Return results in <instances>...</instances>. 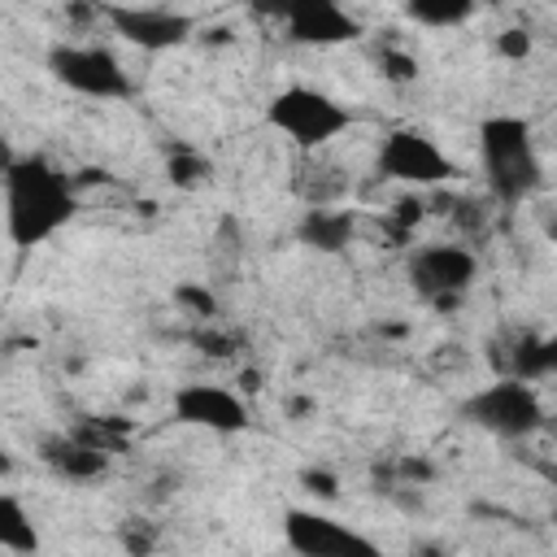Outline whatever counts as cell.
Segmentation results:
<instances>
[{"label": "cell", "mask_w": 557, "mask_h": 557, "mask_svg": "<svg viewBox=\"0 0 557 557\" xmlns=\"http://www.w3.org/2000/svg\"><path fill=\"white\" fill-rule=\"evenodd\" d=\"M83 209V183L44 152H13L4 161V235L30 252L57 239Z\"/></svg>", "instance_id": "6da1fadb"}, {"label": "cell", "mask_w": 557, "mask_h": 557, "mask_svg": "<svg viewBox=\"0 0 557 557\" xmlns=\"http://www.w3.org/2000/svg\"><path fill=\"white\" fill-rule=\"evenodd\" d=\"M479 170L487 196L500 205H527L544 191V157L531 117L522 113H487L474 131Z\"/></svg>", "instance_id": "7a4b0ae2"}, {"label": "cell", "mask_w": 557, "mask_h": 557, "mask_svg": "<svg viewBox=\"0 0 557 557\" xmlns=\"http://www.w3.org/2000/svg\"><path fill=\"white\" fill-rule=\"evenodd\" d=\"M352 122H357V113L339 96H331L313 83H287L265 100V126L278 131L300 152H318V148L335 144L344 131H352Z\"/></svg>", "instance_id": "3957f363"}, {"label": "cell", "mask_w": 557, "mask_h": 557, "mask_svg": "<svg viewBox=\"0 0 557 557\" xmlns=\"http://www.w3.org/2000/svg\"><path fill=\"white\" fill-rule=\"evenodd\" d=\"M461 422H470L474 431L492 435V440H531L548 426V409L535 392L531 379L522 374H500L483 387H474L466 400H461Z\"/></svg>", "instance_id": "277c9868"}, {"label": "cell", "mask_w": 557, "mask_h": 557, "mask_svg": "<svg viewBox=\"0 0 557 557\" xmlns=\"http://www.w3.org/2000/svg\"><path fill=\"white\" fill-rule=\"evenodd\" d=\"M44 70L57 87L83 96V100H131L135 96V78L126 70V61L104 48V44H74V39H61L44 52Z\"/></svg>", "instance_id": "5b68a950"}, {"label": "cell", "mask_w": 557, "mask_h": 557, "mask_svg": "<svg viewBox=\"0 0 557 557\" xmlns=\"http://www.w3.org/2000/svg\"><path fill=\"white\" fill-rule=\"evenodd\" d=\"M374 174L387 183H400L409 191H431V187L453 183L461 174V165L422 126H392V131H383V139L374 148Z\"/></svg>", "instance_id": "8992f818"}, {"label": "cell", "mask_w": 557, "mask_h": 557, "mask_svg": "<svg viewBox=\"0 0 557 557\" xmlns=\"http://www.w3.org/2000/svg\"><path fill=\"white\" fill-rule=\"evenodd\" d=\"M405 278H409V287L418 292L422 305H431L440 313H453L479 278V257L466 244H453V239L413 244L405 252Z\"/></svg>", "instance_id": "52a82bcc"}, {"label": "cell", "mask_w": 557, "mask_h": 557, "mask_svg": "<svg viewBox=\"0 0 557 557\" xmlns=\"http://www.w3.org/2000/svg\"><path fill=\"white\" fill-rule=\"evenodd\" d=\"M100 17L109 22V30L139 48V52H174L183 44L196 39V17L174 9V4H139V0H113L100 4Z\"/></svg>", "instance_id": "ba28073f"}, {"label": "cell", "mask_w": 557, "mask_h": 557, "mask_svg": "<svg viewBox=\"0 0 557 557\" xmlns=\"http://www.w3.org/2000/svg\"><path fill=\"white\" fill-rule=\"evenodd\" d=\"M170 418L178 426H191V431H209V435H244L252 426V413H248V400L244 392L226 387V383H178L170 392Z\"/></svg>", "instance_id": "9c48e42d"}, {"label": "cell", "mask_w": 557, "mask_h": 557, "mask_svg": "<svg viewBox=\"0 0 557 557\" xmlns=\"http://www.w3.org/2000/svg\"><path fill=\"white\" fill-rule=\"evenodd\" d=\"M283 544L300 557H374L379 553V544L366 531L309 505L283 509Z\"/></svg>", "instance_id": "30bf717a"}, {"label": "cell", "mask_w": 557, "mask_h": 557, "mask_svg": "<svg viewBox=\"0 0 557 557\" xmlns=\"http://www.w3.org/2000/svg\"><path fill=\"white\" fill-rule=\"evenodd\" d=\"M274 26L296 48H339L366 35V22L344 0H292Z\"/></svg>", "instance_id": "8fae6325"}, {"label": "cell", "mask_w": 557, "mask_h": 557, "mask_svg": "<svg viewBox=\"0 0 557 557\" xmlns=\"http://www.w3.org/2000/svg\"><path fill=\"white\" fill-rule=\"evenodd\" d=\"M109 457L100 444H91L87 435L78 431H65V435H48L39 440V461L57 474V479H70V483H96L109 474Z\"/></svg>", "instance_id": "7c38bea8"}, {"label": "cell", "mask_w": 557, "mask_h": 557, "mask_svg": "<svg viewBox=\"0 0 557 557\" xmlns=\"http://www.w3.org/2000/svg\"><path fill=\"white\" fill-rule=\"evenodd\" d=\"M357 209H339V205H309L296 222V239L322 257H339L352 239H357Z\"/></svg>", "instance_id": "4fadbf2b"}, {"label": "cell", "mask_w": 557, "mask_h": 557, "mask_svg": "<svg viewBox=\"0 0 557 557\" xmlns=\"http://www.w3.org/2000/svg\"><path fill=\"white\" fill-rule=\"evenodd\" d=\"M39 531H35V518H30V509L22 505V496L17 492H4L0 496V548L4 553H13V557H30V553H39Z\"/></svg>", "instance_id": "5bb4252c"}, {"label": "cell", "mask_w": 557, "mask_h": 557, "mask_svg": "<svg viewBox=\"0 0 557 557\" xmlns=\"http://www.w3.org/2000/svg\"><path fill=\"white\" fill-rule=\"evenodd\" d=\"M509 374H522V379H531V383L557 379V331L518 335V344H513V352H509Z\"/></svg>", "instance_id": "9a60e30c"}, {"label": "cell", "mask_w": 557, "mask_h": 557, "mask_svg": "<svg viewBox=\"0 0 557 557\" xmlns=\"http://www.w3.org/2000/svg\"><path fill=\"white\" fill-rule=\"evenodd\" d=\"M400 13L426 30H457L479 13V0H400Z\"/></svg>", "instance_id": "2e32d148"}, {"label": "cell", "mask_w": 557, "mask_h": 557, "mask_svg": "<svg viewBox=\"0 0 557 557\" xmlns=\"http://www.w3.org/2000/svg\"><path fill=\"white\" fill-rule=\"evenodd\" d=\"M165 174H170L174 187H200V183L213 174V165H209V157H200L196 148H174L170 161H165Z\"/></svg>", "instance_id": "e0dca14e"}, {"label": "cell", "mask_w": 557, "mask_h": 557, "mask_svg": "<svg viewBox=\"0 0 557 557\" xmlns=\"http://www.w3.org/2000/svg\"><path fill=\"white\" fill-rule=\"evenodd\" d=\"M379 74L392 87H409V83H418V57L409 48L387 44V48H379Z\"/></svg>", "instance_id": "ac0fdd59"}, {"label": "cell", "mask_w": 557, "mask_h": 557, "mask_svg": "<svg viewBox=\"0 0 557 557\" xmlns=\"http://www.w3.org/2000/svg\"><path fill=\"white\" fill-rule=\"evenodd\" d=\"M174 305H178L183 313L200 318V322H213V318L222 313L218 296H213V292H209L205 283H178V287H174Z\"/></svg>", "instance_id": "d6986e66"}, {"label": "cell", "mask_w": 557, "mask_h": 557, "mask_svg": "<svg viewBox=\"0 0 557 557\" xmlns=\"http://www.w3.org/2000/svg\"><path fill=\"white\" fill-rule=\"evenodd\" d=\"M426 218V200L418 196V191H409V196H400L392 209H387V226L400 235V239H409L413 231H418V222Z\"/></svg>", "instance_id": "ffe728a7"}, {"label": "cell", "mask_w": 557, "mask_h": 557, "mask_svg": "<svg viewBox=\"0 0 557 557\" xmlns=\"http://www.w3.org/2000/svg\"><path fill=\"white\" fill-rule=\"evenodd\" d=\"M496 52H500L505 61H527V57H531V35H527L522 26H505V30L496 35Z\"/></svg>", "instance_id": "44dd1931"}, {"label": "cell", "mask_w": 557, "mask_h": 557, "mask_svg": "<svg viewBox=\"0 0 557 557\" xmlns=\"http://www.w3.org/2000/svg\"><path fill=\"white\" fill-rule=\"evenodd\" d=\"M300 483H305L313 496H322V500H335V496H339V479H335L331 470H322V466L300 470Z\"/></svg>", "instance_id": "7402d4cb"}, {"label": "cell", "mask_w": 557, "mask_h": 557, "mask_svg": "<svg viewBox=\"0 0 557 557\" xmlns=\"http://www.w3.org/2000/svg\"><path fill=\"white\" fill-rule=\"evenodd\" d=\"M396 474H400L405 483H431V479H435V466L422 461V457H400V461H396Z\"/></svg>", "instance_id": "603a6c76"}, {"label": "cell", "mask_w": 557, "mask_h": 557, "mask_svg": "<svg viewBox=\"0 0 557 557\" xmlns=\"http://www.w3.org/2000/svg\"><path fill=\"white\" fill-rule=\"evenodd\" d=\"M287 4H292V0H248V9H252L257 17H265V22H278Z\"/></svg>", "instance_id": "cb8c5ba5"}, {"label": "cell", "mask_w": 557, "mask_h": 557, "mask_svg": "<svg viewBox=\"0 0 557 557\" xmlns=\"http://www.w3.org/2000/svg\"><path fill=\"white\" fill-rule=\"evenodd\" d=\"M196 344H205V352H213V357H226V352H231V348H226L231 339H226V335H218V331H209V335H196Z\"/></svg>", "instance_id": "d4e9b609"}, {"label": "cell", "mask_w": 557, "mask_h": 557, "mask_svg": "<svg viewBox=\"0 0 557 557\" xmlns=\"http://www.w3.org/2000/svg\"><path fill=\"white\" fill-rule=\"evenodd\" d=\"M235 383H239V392H244V396L261 392V374H257V370H239V379H235Z\"/></svg>", "instance_id": "484cf974"}, {"label": "cell", "mask_w": 557, "mask_h": 557, "mask_svg": "<svg viewBox=\"0 0 557 557\" xmlns=\"http://www.w3.org/2000/svg\"><path fill=\"white\" fill-rule=\"evenodd\" d=\"M479 9H505V0H479Z\"/></svg>", "instance_id": "4316f807"}, {"label": "cell", "mask_w": 557, "mask_h": 557, "mask_svg": "<svg viewBox=\"0 0 557 557\" xmlns=\"http://www.w3.org/2000/svg\"><path fill=\"white\" fill-rule=\"evenodd\" d=\"M544 431H553V440H557V413L548 418V426H544Z\"/></svg>", "instance_id": "83f0119b"}, {"label": "cell", "mask_w": 557, "mask_h": 557, "mask_svg": "<svg viewBox=\"0 0 557 557\" xmlns=\"http://www.w3.org/2000/svg\"><path fill=\"white\" fill-rule=\"evenodd\" d=\"M548 518H553V527H557V500H553V513H548Z\"/></svg>", "instance_id": "f1b7e54d"}, {"label": "cell", "mask_w": 557, "mask_h": 557, "mask_svg": "<svg viewBox=\"0 0 557 557\" xmlns=\"http://www.w3.org/2000/svg\"><path fill=\"white\" fill-rule=\"evenodd\" d=\"M553 239H557V226H553Z\"/></svg>", "instance_id": "f546056e"}]
</instances>
